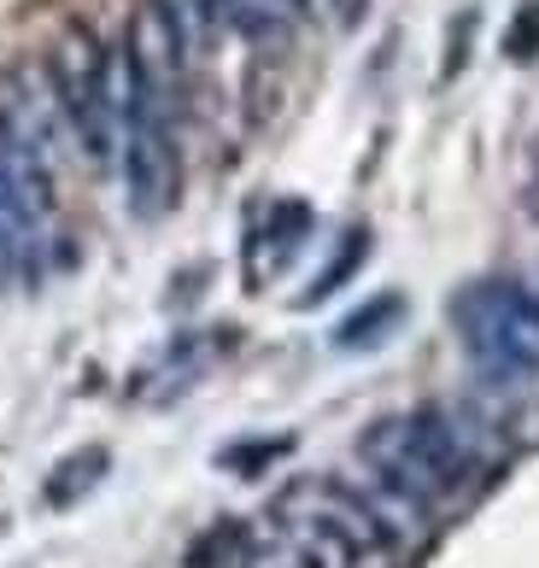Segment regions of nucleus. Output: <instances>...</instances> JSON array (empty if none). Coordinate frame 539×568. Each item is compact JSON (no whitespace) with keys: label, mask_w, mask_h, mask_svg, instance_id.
<instances>
[{"label":"nucleus","mask_w":539,"mask_h":568,"mask_svg":"<svg viewBox=\"0 0 539 568\" xmlns=\"http://www.w3.org/2000/svg\"><path fill=\"white\" fill-rule=\"evenodd\" d=\"M522 212H528V217H533V223H539V176H533V182H528V194H522Z\"/></svg>","instance_id":"obj_15"},{"label":"nucleus","mask_w":539,"mask_h":568,"mask_svg":"<svg viewBox=\"0 0 539 568\" xmlns=\"http://www.w3.org/2000/svg\"><path fill=\"white\" fill-rule=\"evenodd\" d=\"M230 568H328L317 551H311L305 539H294L287 528H276L270 539H258V545H246V551L230 562Z\"/></svg>","instance_id":"obj_9"},{"label":"nucleus","mask_w":539,"mask_h":568,"mask_svg":"<svg viewBox=\"0 0 539 568\" xmlns=\"http://www.w3.org/2000/svg\"><path fill=\"white\" fill-rule=\"evenodd\" d=\"M364 252H369V229H352V235L340 241V252H335V258H328V264L317 270V282L305 287V300H299V305H323L328 293H340V282H352V276H358Z\"/></svg>","instance_id":"obj_11"},{"label":"nucleus","mask_w":539,"mask_h":568,"mask_svg":"<svg viewBox=\"0 0 539 568\" xmlns=\"http://www.w3.org/2000/svg\"><path fill=\"white\" fill-rule=\"evenodd\" d=\"M217 18L246 41H282L294 30V18L305 12H299V0H217Z\"/></svg>","instance_id":"obj_7"},{"label":"nucleus","mask_w":539,"mask_h":568,"mask_svg":"<svg viewBox=\"0 0 539 568\" xmlns=\"http://www.w3.org/2000/svg\"><path fill=\"white\" fill-rule=\"evenodd\" d=\"M305 229H311V205H299V200H282V205H270V223L253 235V246H246V264L258 258V252H270V264H264V276L276 264H287L299 252V241H305Z\"/></svg>","instance_id":"obj_8"},{"label":"nucleus","mask_w":539,"mask_h":568,"mask_svg":"<svg viewBox=\"0 0 539 568\" xmlns=\"http://www.w3.org/2000/svg\"><path fill=\"white\" fill-rule=\"evenodd\" d=\"M528 48H539V12H522V18L510 24V36H505V53H510V59H533Z\"/></svg>","instance_id":"obj_14"},{"label":"nucleus","mask_w":539,"mask_h":568,"mask_svg":"<svg viewBox=\"0 0 539 568\" xmlns=\"http://www.w3.org/2000/svg\"><path fill=\"white\" fill-rule=\"evenodd\" d=\"M118 164H123V187H130V212L141 223L164 217L182 194V146L171 130V112L148 106L118 141Z\"/></svg>","instance_id":"obj_5"},{"label":"nucleus","mask_w":539,"mask_h":568,"mask_svg":"<svg viewBox=\"0 0 539 568\" xmlns=\"http://www.w3.org/2000/svg\"><path fill=\"white\" fill-rule=\"evenodd\" d=\"M305 18H317L323 30H358L369 18V0H299Z\"/></svg>","instance_id":"obj_13"},{"label":"nucleus","mask_w":539,"mask_h":568,"mask_svg":"<svg viewBox=\"0 0 539 568\" xmlns=\"http://www.w3.org/2000/svg\"><path fill=\"white\" fill-rule=\"evenodd\" d=\"M48 71H53V82H59V100H65L71 141H77L94 164H112L123 130H118L112 100H106V41H94L82 24H71L65 36H59Z\"/></svg>","instance_id":"obj_3"},{"label":"nucleus","mask_w":539,"mask_h":568,"mask_svg":"<svg viewBox=\"0 0 539 568\" xmlns=\"http://www.w3.org/2000/svg\"><path fill=\"white\" fill-rule=\"evenodd\" d=\"M148 7L171 24V36L182 41V53H194L217 24V0H148Z\"/></svg>","instance_id":"obj_10"},{"label":"nucleus","mask_w":539,"mask_h":568,"mask_svg":"<svg viewBox=\"0 0 539 568\" xmlns=\"http://www.w3.org/2000/svg\"><path fill=\"white\" fill-rule=\"evenodd\" d=\"M399 323H405V293H376V300H364L352 317H340L335 346L340 352H376Z\"/></svg>","instance_id":"obj_6"},{"label":"nucleus","mask_w":539,"mask_h":568,"mask_svg":"<svg viewBox=\"0 0 539 568\" xmlns=\"http://www.w3.org/2000/svg\"><path fill=\"white\" fill-rule=\"evenodd\" d=\"M358 463L369 469V487L417 504V510L451 498L475 469L464 434L434 410H399V416L369 423L358 434Z\"/></svg>","instance_id":"obj_1"},{"label":"nucleus","mask_w":539,"mask_h":568,"mask_svg":"<svg viewBox=\"0 0 539 568\" xmlns=\"http://www.w3.org/2000/svg\"><path fill=\"white\" fill-rule=\"evenodd\" d=\"M533 159H539V135H533Z\"/></svg>","instance_id":"obj_16"},{"label":"nucleus","mask_w":539,"mask_h":568,"mask_svg":"<svg viewBox=\"0 0 539 568\" xmlns=\"http://www.w3.org/2000/svg\"><path fill=\"white\" fill-rule=\"evenodd\" d=\"M0 146L35 159L41 171H59V159H65L71 123H65V100H59L48 59L0 65Z\"/></svg>","instance_id":"obj_4"},{"label":"nucleus","mask_w":539,"mask_h":568,"mask_svg":"<svg viewBox=\"0 0 539 568\" xmlns=\"http://www.w3.org/2000/svg\"><path fill=\"white\" fill-rule=\"evenodd\" d=\"M451 328H458L464 352L492 375L510 382H533L539 375V293L505 276H481L458 287L451 300Z\"/></svg>","instance_id":"obj_2"},{"label":"nucleus","mask_w":539,"mask_h":568,"mask_svg":"<svg viewBox=\"0 0 539 568\" xmlns=\"http://www.w3.org/2000/svg\"><path fill=\"white\" fill-rule=\"evenodd\" d=\"M106 452H100V446H89V452H77V457H65V463H59V469H53V480H48V504H77L82 493H89L94 487V480H100V469H106Z\"/></svg>","instance_id":"obj_12"}]
</instances>
